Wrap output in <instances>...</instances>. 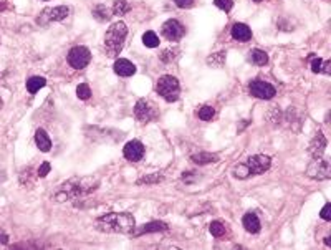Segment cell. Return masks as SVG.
Returning <instances> with one entry per match:
<instances>
[{
	"label": "cell",
	"mask_w": 331,
	"mask_h": 250,
	"mask_svg": "<svg viewBox=\"0 0 331 250\" xmlns=\"http://www.w3.org/2000/svg\"><path fill=\"white\" fill-rule=\"evenodd\" d=\"M197 114H199V118H201L202 121H210L212 118H214L216 111H214V108H212V106H202L197 111Z\"/></svg>",
	"instance_id": "cell-25"
},
{
	"label": "cell",
	"mask_w": 331,
	"mask_h": 250,
	"mask_svg": "<svg viewBox=\"0 0 331 250\" xmlns=\"http://www.w3.org/2000/svg\"><path fill=\"white\" fill-rule=\"evenodd\" d=\"M209 230H210L212 235H214V237H222V235L225 234V227H224L222 222H219V220H216V222H212V224L209 225Z\"/></svg>",
	"instance_id": "cell-26"
},
{
	"label": "cell",
	"mask_w": 331,
	"mask_h": 250,
	"mask_svg": "<svg viewBox=\"0 0 331 250\" xmlns=\"http://www.w3.org/2000/svg\"><path fill=\"white\" fill-rule=\"evenodd\" d=\"M90 62H91V51L86 47L78 45V47H73L68 51V63L71 65V68L83 70L85 67H88Z\"/></svg>",
	"instance_id": "cell-7"
},
{
	"label": "cell",
	"mask_w": 331,
	"mask_h": 250,
	"mask_svg": "<svg viewBox=\"0 0 331 250\" xmlns=\"http://www.w3.org/2000/svg\"><path fill=\"white\" fill-rule=\"evenodd\" d=\"M93 17L96 18L98 22H106V20L111 18V12H109V9L105 4H98L93 9Z\"/></svg>",
	"instance_id": "cell-21"
},
{
	"label": "cell",
	"mask_w": 331,
	"mask_h": 250,
	"mask_svg": "<svg viewBox=\"0 0 331 250\" xmlns=\"http://www.w3.org/2000/svg\"><path fill=\"white\" fill-rule=\"evenodd\" d=\"M321 67H323L321 58H311V70L315 73H321Z\"/></svg>",
	"instance_id": "cell-32"
},
{
	"label": "cell",
	"mask_w": 331,
	"mask_h": 250,
	"mask_svg": "<svg viewBox=\"0 0 331 250\" xmlns=\"http://www.w3.org/2000/svg\"><path fill=\"white\" fill-rule=\"evenodd\" d=\"M225 51H220V53H216L207 58V63L212 65V67H222V63L225 62Z\"/></svg>",
	"instance_id": "cell-27"
},
{
	"label": "cell",
	"mask_w": 331,
	"mask_h": 250,
	"mask_svg": "<svg viewBox=\"0 0 331 250\" xmlns=\"http://www.w3.org/2000/svg\"><path fill=\"white\" fill-rule=\"evenodd\" d=\"M321 219L323 220H331V204L328 202V204H325V207L321 209Z\"/></svg>",
	"instance_id": "cell-33"
},
{
	"label": "cell",
	"mask_w": 331,
	"mask_h": 250,
	"mask_svg": "<svg viewBox=\"0 0 331 250\" xmlns=\"http://www.w3.org/2000/svg\"><path fill=\"white\" fill-rule=\"evenodd\" d=\"M131 9V5L128 0H114L113 4V13L114 15H124V13H128Z\"/></svg>",
	"instance_id": "cell-23"
},
{
	"label": "cell",
	"mask_w": 331,
	"mask_h": 250,
	"mask_svg": "<svg viewBox=\"0 0 331 250\" xmlns=\"http://www.w3.org/2000/svg\"><path fill=\"white\" fill-rule=\"evenodd\" d=\"M250 58H252V62L255 65H259V67H263V65L268 63V55L265 53L263 50H259V48L250 51Z\"/></svg>",
	"instance_id": "cell-22"
},
{
	"label": "cell",
	"mask_w": 331,
	"mask_h": 250,
	"mask_svg": "<svg viewBox=\"0 0 331 250\" xmlns=\"http://www.w3.org/2000/svg\"><path fill=\"white\" fill-rule=\"evenodd\" d=\"M70 13V9L66 5H58V7H53V9H45L40 17L36 18V24L38 25H48L50 22H62L68 17Z\"/></svg>",
	"instance_id": "cell-8"
},
{
	"label": "cell",
	"mask_w": 331,
	"mask_h": 250,
	"mask_svg": "<svg viewBox=\"0 0 331 250\" xmlns=\"http://www.w3.org/2000/svg\"><path fill=\"white\" fill-rule=\"evenodd\" d=\"M271 166V159L263 154H255L250 156L245 163H240L232 169V174L239 179H247L248 176H259L268 171Z\"/></svg>",
	"instance_id": "cell-3"
},
{
	"label": "cell",
	"mask_w": 331,
	"mask_h": 250,
	"mask_svg": "<svg viewBox=\"0 0 331 250\" xmlns=\"http://www.w3.org/2000/svg\"><path fill=\"white\" fill-rule=\"evenodd\" d=\"M174 2L178 7H181V9H187V7L192 5L196 0H174Z\"/></svg>",
	"instance_id": "cell-35"
},
{
	"label": "cell",
	"mask_w": 331,
	"mask_h": 250,
	"mask_svg": "<svg viewBox=\"0 0 331 250\" xmlns=\"http://www.w3.org/2000/svg\"><path fill=\"white\" fill-rule=\"evenodd\" d=\"M190 159H192V163H196L199 166H204V164L217 163L219 156H217V154H212V152H199V154H194Z\"/></svg>",
	"instance_id": "cell-19"
},
{
	"label": "cell",
	"mask_w": 331,
	"mask_h": 250,
	"mask_svg": "<svg viewBox=\"0 0 331 250\" xmlns=\"http://www.w3.org/2000/svg\"><path fill=\"white\" fill-rule=\"evenodd\" d=\"M242 224H244L245 230L250 234H257L260 230V219L255 212H247L244 219H242Z\"/></svg>",
	"instance_id": "cell-15"
},
{
	"label": "cell",
	"mask_w": 331,
	"mask_h": 250,
	"mask_svg": "<svg viewBox=\"0 0 331 250\" xmlns=\"http://www.w3.org/2000/svg\"><path fill=\"white\" fill-rule=\"evenodd\" d=\"M134 227V217L128 212H109L96 219V229L108 234H131Z\"/></svg>",
	"instance_id": "cell-1"
},
{
	"label": "cell",
	"mask_w": 331,
	"mask_h": 250,
	"mask_svg": "<svg viewBox=\"0 0 331 250\" xmlns=\"http://www.w3.org/2000/svg\"><path fill=\"white\" fill-rule=\"evenodd\" d=\"M306 176L311 179H316V181H326L331 178V166H329V161L323 159L321 158H315L311 161V164L308 166L306 169Z\"/></svg>",
	"instance_id": "cell-6"
},
{
	"label": "cell",
	"mask_w": 331,
	"mask_h": 250,
	"mask_svg": "<svg viewBox=\"0 0 331 250\" xmlns=\"http://www.w3.org/2000/svg\"><path fill=\"white\" fill-rule=\"evenodd\" d=\"M232 36L239 42H248L250 39H252V30H250L245 24H233Z\"/></svg>",
	"instance_id": "cell-16"
},
{
	"label": "cell",
	"mask_w": 331,
	"mask_h": 250,
	"mask_svg": "<svg viewBox=\"0 0 331 250\" xmlns=\"http://www.w3.org/2000/svg\"><path fill=\"white\" fill-rule=\"evenodd\" d=\"M50 169H51L50 163H43V164L38 167V178H45V176L50 172Z\"/></svg>",
	"instance_id": "cell-34"
},
{
	"label": "cell",
	"mask_w": 331,
	"mask_h": 250,
	"mask_svg": "<svg viewBox=\"0 0 331 250\" xmlns=\"http://www.w3.org/2000/svg\"><path fill=\"white\" fill-rule=\"evenodd\" d=\"M161 32H163V36H164L166 40H169V42H178V40L182 39L184 33H186V30H184V27H182L181 22L174 20V18L164 22L163 30H161Z\"/></svg>",
	"instance_id": "cell-11"
},
{
	"label": "cell",
	"mask_w": 331,
	"mask_h": 250,
	"mask_svg": "<svg viewBox=\"0 0 331 250\" xmlns=\"http://www.w3.org/2000/svg\"><path fill=\"white\" fill-rule=\"evenodd\" d=\"M35 143L36 146H38V149L42 152H48L51 149V139L50 136L47 134V131L45 129H36V133H35Z\"/></svg>",
	"instance_id": "cell-17"
},
{
	"label": "cell",
	"mask_w": 331,
	"mask_h": 250,
	"mask_svg": "<svg viewBox=\"0 0 331 250\" xmlns=\"http://www.w3.org/2000/svg\"><path fill=\"white\" fill-rule=\"evenodd\" d=\"M144 152H146L144 144L141 141H138V139H132V141L126 143V146H124V149H123L124 158L128 161H132V163L141 161L144 158Z\"/></svg>",
	"instance_id": "cell-12"
},
{
	"label": "cell",
	"mask_w": 331,
	"mask_h": 250,
	"mask_svg": "<svg viewBox=\"0 0 331 250\" xmlns=\"http://www.w3.org/2000/svg\"><path fill=\"white\" fill-rule=\"evenodd\" d=\"M248 90L255 98H260V100H270L277 94L275 88L267 82H262V80H254V82H250Z\"/></svg>",
	"instance_id": "cell-9"
},
{
	"label": "cell",
	"mask_w": 331,
	"mask_h": 250,
	"mask_svg": "<svg viewBox=\"0 0 331 250\" xmlns=\"http://www.w3.org/2000/svg\"><path fill=\"white\" fill-rule=\"evenodd\" d=\"M156 91L161 98H164L167 103L178 101L179 93H181V85L178 82V78H174L171 75H164L158 80Z\"/></svg>",
	"instance_id": "cell-5"
},
{
	"label": "cell",
	"mask_w": 331,
	"mask_h": 250,
	"mask_svg": "<svg viewBox=\"0 0 331 250\" xmlns=\"http://www.w3.org/2000/svg\"><path fill=\"white\" fill-rule=\"evenodd\" d=\"M214 4L217 9L224 10V12H230L233 7V0H214Z\"/></svg>",
	"instance_id": "cell-29"
},
{
	"label": "cell",
	"mask_w": 331,
	"mask_h": 250,
	"mask_svg": "<svg viewBox=\"0 0 331 250\" xmlns=\"http://www.w3.org/2000/svg\"><path fill=\"white\" fill-rule=\"evenodd\" d=\"M143 43L146 47H149V48H156V47H159V36L149 30V32H146L143 35Z\"/></svg>",
	"instance_id": "cell-24"
},
{
	"label": "cell",
	"mask_w": 331,
	"mask_h": 250,
	"mask_svg": "<svg viewBox=\"0 0 331 250\" xmlns=\"http://www.w3.org/2000/svg\"><path fill=\"white\" fill-rule=\"evenodd\" d=\"M134 116L138 118L139 121L149 123V121H152L154 118L158 116L156 106H154L152 103L148 101V100H139L136 103V106H134Z\"/></svg>",
	"instance_id": "cell-10"
},
{
	"label": "cell",
	"mask_w": 331,
	"mask_h": 250,
	"mask_svg": "<svg viewBox=\"0 0 331 250\" xmlns=\"http://www.w3.org/2000/svg\"><path fill=\"white\" fill-rule=\"evenodd\" d=\"M76 97L80 100H88L91 97V88L88 86L86 83H82V85H78L76 86Z\"/></svg>",
	"instance_id": "cell-28"
},
{
	"label": "cell",
	"mask_w": 331,
	"mask_h": 250,
	"mask_svg": "<svg viewBox=\"0 0 331 250\" xmlns=\"http://www.w3.org/2000/svg\"><path fill=\"white\" fill-rule=\"evenodd\" d=\"M45 85H47V80L43 76H32V78L27 80V90L30 94H35L40 88H43Z\"/></svg>",
	"instance_id": "cell-20"
},
{
	"label": "cell",
	"mask_w": 331,
	"mask_h": 250,
	"mask_svg": "<svg viewBox=\"0 0 331 250\" xmlns=\"http://www.w3.org/2000/svg\"><path fill=\"white\" fill-rule=\"evenodd\" d=\"M128 35V27L124 22H114L106 30L105 35V50L108 56H118L124 47V40Z\"/></svg>",
	"instance_id": "cell-4"
},
{
	"label": "cell",
	"mask_w": 331,
	"mask_h": 250,
	"mask_svg": "<svg viewBox=\"0 0 331 250\" xmlns=\"http://www.w3.org/2000/svg\"><path fill=\"white\" fill-rule=\"evenodd\" d=\"M254 2H262V0H254Z\"/></svg>",
	"instance_id": "cell-37"
},
{
	"label": "cell",
	"mask_w": 331,
	"mask_h": 250,
	"mask_svg": "<svg viewBox=\"0 0 331 250\" xmlns=\"http://www.w3.org/2000/svg\"><path fill=\"white\" fill-rule=\"evenodd\" d=\"M176 53H178V50H172V48H167V50H164L163 53H161V62H164V63H167V62H172L174 58H176Z\"/></svg>",
	"instance_id": "cell-31"
},
{
	"label": "cell",
	"mask_w": 331,
	"mask_h": 250,
	"mask_svg": "<svg viewBox=\"0 0 331 250\" xmlns=\"http://www.w3.org/2000/svg\"><path fill=\"white\" fill-rule=\"evenodd\" d=\"M98 187V179L93 178H75L68 182H65L63 186L58 189L53 199L56 202H65V201H75L78 197L86 196L93 193Z\"/></svg>",
	"instance_id": "cell-2"
},
{
	"label": "cell",
	"mask_w": 331,
	"mask_h": 250,
	"mask_svg": "<svg viewBox=\"0 0 331 250\" xmlns=\"http://www.w3.org/2000/svg\"><path fill=\"white\" fill-rule=\"evenodd\" d=\"M114 73L120 76L128 78L136 73V67H134V63H131L126 58H120V60L114 62Z\"/></svg>",
	"instance_id": "cell-14"
},
{
	"label": "cell",
	"mask_w": 331,
	"mask_h": 250,
	"mask_svg": "<svg viewBox=\"0 0 331 250\" xmlns=\"http://www.w3.org/2000/svg\"><path fill=\"white\" fill-rule=\"evenodd\" d=\"M0 244H9V237H7L5 234H0Z\"/></svg>",
	"instance_id": "cell-36"
},
{
	"label": "cell",
	"mask_w": 331,
	"mask_h": 250,
	"mask_svg": "<svg viewBox=\"0 0 331 250\" xmlns=\"http://www.w3.org/2000/svg\"><path fill=\"white\" fill-rule=\"evenodd\" d=\"M169 227L164 222H149V224H144L141 229H134L132 230V235H141V234H149V232H163L167 230Z\"/></svg>",
	"instance_id": "cell-18"
},
{
	"label": "cell",
	"mask_w": 331,
	"mask_h": 250,
	"mask_svg": "<svg viewBox=\"0 0 331 250\" xmlns=\"http://www.w3.org/2000/svg\"><path fill=\"white\" fill-rule=\"evenodd\" d=\"M159 181H163V176L159 174H149V176H144L138 181V184H156Z\"/></svg>",
	"instance_id": "cell-30"
},
{
	"label": "cell",
	"mask_w": 331,
	"mask_h": 250,
	"mask_svg": "<svg viewBox=\"0 0 331 250\" xmlns=\"http://www.w3.org/2000/svg\"><path fill=\"white\" fill-rule=\"evenodd\" d=\"M325 148H326V138L323 136V133H316V136L310 141V146H308V152H310V156L313 159L321 158L323 152H325Z\"/></svg>",
	"instance_id": "cell-13"
}]
</instances>
